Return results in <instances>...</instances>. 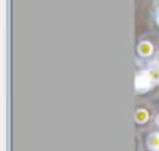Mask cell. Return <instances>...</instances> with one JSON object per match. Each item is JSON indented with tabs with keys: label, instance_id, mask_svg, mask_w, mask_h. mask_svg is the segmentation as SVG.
Listing matches in <instances>:
<instances>
[{
	"label": "cell",
	"instance_id": "3957f363",
	"mask_svg": "<svg viewBox=\"0 0 159 151\" xmlns=\"http://www.w3.org/2000/svg\"><path fill=\"white\" fill-rule=\"evenodd\" d=\"M147 117H148V114H147V111H143V109H139V111L136 112V120H137L139 123H143V122L147 120Z\"/></svg>",
	"mask_w": 159,
	"mask_h": 151
},
{
	"label": "cell",
	"instance_id": "277c9868",
	"mask_svg": "<svg viewBox=\"0 0 159 151\" xmlns=\"http://www.w3.org/2000/svg\"><path fill=\"white\" fill-rule=\"evenodd\" d=\"M147 75L151 81H159V69H151Z\"/></svg>",
	"mask_w": 159,
	"mask_h": 151
},
{
	"label": "cell",
	"instance_id": "52a82bcc",
	"mask_svg": "<svg viewBox=\"0 0 159 151\" xmlns=\"http://www.w3.org/2000/svg\"><path fill=\"white\" fill-rule=\"evenodd\" d=\"M157 125H159V115H157Z\"/></svg>",
	"mask_w": 159,
	"mask_h": 151
},
{
	"label": "cell",
	"instance_id": "8992f818",
	"mask_svg": "<svg viewBox=\"0 0 159 151\" xmlns=\"http://www.w3.org/2000/svg\"><path fill=\"white\" fill-rule=\"evenodd\" d=\"M156 62L159 64V53H157V58H156Z\"/></svg>",
	"mask_w": 159,
	"mask_h": 151
},
{
	"label": "cell",
	"instance_id": "6da1fadb",
	"mask_svg": "<svg viewBox=\"0 0 159 151\" xmlns=\"http://www.w3.org/2000/svg\"><path fill=\"white\" fill-rule=\"evenodd\" d=\"M150 83H151V80L148 78V75H140V77L136 78V87L137 89H148Z\"/></svg>",
	"mask_w": 159,
	"mask_h": 151
},
{
	"label": "cell",
	"instance_id": "7a4b0ae2",
	"mask_svg": "<svg viewBox=\"0 0 159 151\" xmlns=\"http://www.w3.org/2000/svg\"><path fill=\"white\" fill-rule=\"evenodd\" d=\"M151 50H153V47H151L150 42H142V44L139 45V51H140V55H143V56H148V55L151 53Z\"/></svg>",
	"mask_w": 159,
	"mask_h": 151
},
{
	"label": "cell",
	"instance_id": "5b68a950",
	"mask_svg": "<svg viewBox=\"0 0 159 151\" xmlns=\"http://www.w3.org/2000/svg\"><path fill=\"white\" fill-rule=\"evenodd\" d=\"M150 146L151 148H159V135H153V137H150Z\"/></svg>",
	"mask_w": 159,
	"mask_h": 151
},
{
	"label": "cell",
	"instance_id": "ba28073f",
	"mask_svg": "<svg viewBox=\"0 0 159 151\" xmlns=\"http://www.w3.org/2000/svg\"><path fill=\"white\" fill-rule=\"evenodd\" d=\"M157 24H159V17H157Z\"/></svg>",
	"mask_w": 159,
	"mask_h": 151
}]
</instances>
